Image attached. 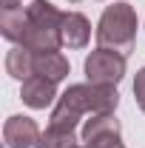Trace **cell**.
Masks as SVG:
<instances>
[{"instance_id":"ba28073f","label":"cell","mask_w":145,"mask_h":148,"mask_svg":"<svg viewBox=\"0 0 145 148\" xmlns=\"http://www.w3.org/2000/svg\"><path fill=\"white\" fill-rule=\"evenodd\" d=\"M60 37H63V46H66V49H85L88 40H91V23H88V17L80 14V12H66Z\"/></svg>"},{"instance_id":"8992f818","label":"cell","mask_w":145,"mask_h":148,"mask_svg":"<svg viewBox=\"0 0 145 148\" xmlns=\"http://www.w3.org/2000/svg\"><path fill=\"white\" fill-rule=\"evenodd\" d=\"M43 131L37 128V123L26 114H14L6 120L3 125V143L6 148H34Z\"/></svg>"},{"instance_id":"9c48e42d","label":"cell","mask_w":145,"mask_h":148,"mask_svg":"<svg viewBox=\"0 0 145 148\" xmlns=\"http://www.w3.org/2000/svg\"><path fill=\"white\" fill-rule=\"evenodd\" d=\"M34 74L51 80V83H60L68 77V60L60 51H40L34 54Z\"/></svg>"},{"instance_id":"3957f363","label":"cell","mask_w":145,"mask_h":148,"mask_svg":"<svg viewBox=\"0 0 145 148\" xmlns=\"http://www.w3.org/2000/svg\"><path fill=\"white\" fill-rule=\"evenodd\" d=\"M137 12L131 3H114L105 6L103 17L97 23V43L100 49H111V51H120V54H131L134 51V43H137Z\"/></svg>"},{"instance_id":"8fae6325","label":"cell","mask_w":145,"mask_h":148,"mask_svg":"<svg viewBox=\"0 0 145 148\" xmlns=\"http://www.w3.org/2000/svg\"><path fill=\"white\" fill-rule=\"evenodd\" d=\"M34 148H77V134L71 128H60V125H49L40 134Z\"/></svg>"},{"instance_id":"30bf717a","label":"cell","mask_w":145,"mask_h":148,"mask_svg":"<svg viewBox=\"0 0 145 148\" xmlns=\"http://www.w3.org/2000/svg\"><path fill=\"white\" fill-rule=\"evenodd\" d=\"M6 74L14 77V80H26L34 74V51L23 49V46H14L9 54H6Z\"/></svg>"},{"instance_id":"4fadbf2b","label":"cell","mask_w":145,"mask_h":148,"mask_svg":"<svg viewBox=\"0 0 145 148\" xmlns=\"http://www.w3.org/2000/svg\"><path fill=\"white\" fill-rule=\"evenodd\" d=\"M23 0H0V12H17Z\"/></svg>"},{"instance_id":"5b68a950","label":"cell","mask_w":145,"mask_h":148,"mask_svg":"<svg viewBox=\"0 0 145 148\" xmlns=\"http://www.w3.org/2000/svg\"><path fill=\"white\" fill-rule=\"evenodd\" d=\"M83 145L85 148H125L122 128L114 114H94L83 125Z\"/></svg>"},{"instance_id":"9a60e30c","label":"cell","mask_w":145,"mask_h":148,"mask_svg":"<svg viewBox=\"0 0 145 148\" xmlns=\"http://www.w3.org/2000/svg\"><path fill=\"white\" fill-rule=\"evenodd\" d=\"M77 148H85V145H77Z\"/></svg>"},{"instance_id":"52a82bcc","label":"cell","mask_w":145,"mask_h":148,"mask_svg":"<svg viewBox=\"0 0 145 148\" xmlns=\"http://www.w3.org/2000/svg\"><path fill=\"white\" fill-rule=\"evenodd\" d=\"M20 97H23V103H26L29 108H37V111L49 108V106L54 103V97H57V83L40 77V74H31V77L23 80Z\"/></svg>"},{"instance_id":"5bb4252c","label":"cell","mask_w":145,"mask_h":148,"mask_svg":"<svg viewBox=\"0 0 145 148\" xmlns=\"http://www.w3.org/2000/svg\"><path fill=\"white\" fill-rule=\"evenodd\" d=\"M68 3H80V0H68Z\"/></svg>"},{"instance_id":"7a4b0ae2","label":"cell","mask_w":145,"mask_h":148,"mask_svg":"<svg viewBox=\"0 0 145 148\" xmlns=\"http://www.w3.org/2000/svg\"><path fill=\"white\" fill-rule=\"evenodd\" d=\"M63 17L66 12H60L54 3L49 0H31L26 6V29H23V40L20 46L29 51H60L63 49Z\"/></svg>"},{"instance_id":"6da1fadb","label":"cell","mask_w":145,"mask_h":148,"mask_svg":"<svg viewBox=\"0 0 145 148\" xmlns=\"http://www.w3.org/2000/svg\"><path fill=\"white\" fill-rule=\"evenodd\" d=\"M120 106V91L117 86H94V83H74L60 94L54 111H51V123L60 128H77V123L85 114H114Z\"/></svg>"},{"instance_id":"7c38bea8","label":"cell","mask_w":145,"mask_h":148,"mask_svg":"<svg viewBox=\"0 0 145 148\" xmlns=\"http://www.w3.org/2000/svg\"><path fill=\"white\" fill-rule=\"evenodd\" d=\"M134 97H137V106H140L142 114H145V66L137 71V77H134Z\"/></svg>"},{"instance_id":"277c9868","label":"cell","mask_w":145,"mask_h":148,"mask_svg":"<svg viewBox=\"0 0 145 148\" xmlns=\"http://www.w3.org/2000/svg\"><path fill=\"white\" fill-rule=\"evenodd\" d=\"M85 77L94 86H117L122 77H125V54L120 51H111V49H97L85 57Z\"/></svg>"}]
</instances>
